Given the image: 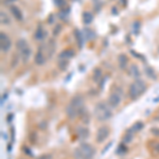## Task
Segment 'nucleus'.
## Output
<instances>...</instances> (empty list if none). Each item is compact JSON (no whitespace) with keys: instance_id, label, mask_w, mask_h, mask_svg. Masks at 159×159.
I'll list each match as a JSON object with an SVG mask.
<instances>
[{"instance_id":"1","label":"nucleus","mask_w":159,"mask_h":159,"mask_svg":"<svg viewBox=\"0 0 159 159\" xmlns=\"http://www.w3.org/2000/svg\"><path fill=\"white\" fill-rule=\"evenodd\" d=\"M93 115L96 119L100 122L107 121L112 116L111 107L106 102H99L93 108Z\"/></svg>"},{"instance_id":"2","label":"nucleus","mask_w":159,"mask_h":159,"mask_svg":"<svg viewBox=\"0 0 159 159\" xmlns=\"http://www.w3.org/2000/svg\"><path fill=\"white\" fill-rule=\"evenodd\" d=\"M94 155V148L91 144L82 143L79 148H74L73 157L75 159H91Z\"/></svg>"},{"instance_id":"3","label":"nucleus","mask_w":159,"mask_h":159,"mask_svg":"<svg viewBox=\"0 0 159 159\" xmlns=\"http://www.w3.org/2000/svg\"><path fill=\"white\" fill-rule=\"evenodd\" d=\"M145 90H147L145 82L141 79H135V81L129 86V98L132 100H137Z\"/></svg>"},{"instance_id":"4","label":"nucleus","mask_w":159,"mask_h":159,"mask_svg":"<svg viewBox=\"0 0 159 159\" xmlns=\"http://www.w3.org/2000/svg\"><path fill=\"white\" fill-rule=\"evenodd\" d=\"M0 48L2 52H7L12 48V42L6 33L0 34Z\"/></svg>"},{"instance_id":"5","label":"nucleus","mask_w":159,"mask_h":159,"mask_svg":"<svg viewBox=\"0 0 159 159\" xmlns=\"http://www.w3.org/2000/svg\"><path fill=\"white\" fill-rule=\"evenodd\" d=\"M109 136V129L107 126H101L97 132V142L102 143L108 138Z\"/></svg>"},{"instance_id":"6","label":"nucleus","mask_w":159,"mask_h":159,"mask_svg":"<svg viewBox=\"0 0 159 159\" xmlns=\"http://www.w3.org/2000/svg\"><path fill=\"white\" fill-rule=\"evenodd\" d=\"M108 105L111 108H117L118 106L121 103V94L118 93V92H114L109 96L108 98Z\"/></svg>"},{"instance_id":"7","label":"nucleus","mask_w":159,"mask_h":159,"mask_svg":"<svg viewBox=\"0 0 159 159\" xmlns=\"http://www.w3.org/2000/svg\"><path fill=\"white\" fill-rule=\"evenodd\" d=\"M20 54V57H21V61L24 64H27L28 61H29L30 57H31V54H32V50H31L30 47H27L25 49L21 50L19 52Z\"/></svg>"},{"instance_id":"8","label":"nucleus","mask_w":159,"mask_h":159,"mask_svg":"<svg viewBox=\"0 0 159 159\" xmlns=\"http://www.w3.org/2000/svg\"><path fill=\"white\" fill-rule=\"evenodd\" d=\"M10 10H11V13H12L13 17H14V18L16 19V20H18V21H21V20L24 19V17H22L21 10H20L18 7H16V6H11V7H10Z\"/></svg>"},{"instance_id":"9","label":"nucleus","mask_w":159,"mask_h":159,"mask_svg":"<svg viewBox=\"0 0 159 159\" xmlns=\"http://www.w3.org/2000/svg\"><path fill=\"white\" fill-rule=\"evenodd\" d=\"M48 36V33L46 32L45 29L43 27H38L37 30L35 31V34H34V37L36 40H43L45 39L46 37Z\"/></svg>"},{"instance_id":"10","label":"nucleus","mask_w":159,"mask_h":159,"mask_svg":"<svg viewBox=\"0 0 159 159\" xmlns=\"http://www.w3.org/2000/svg\"><path fill=\"white\" fill-rule=\"evenodd\" d=\"M66 115H67V117L69 119L73 120L79 116V111L75 108H73L70 104H68V106L66 107Z\"/></svg>"},{"instance_id":"11","label":"nucleus","mask_w":159,"mask_h":159,"mask_svg":"<svg viewBox=\"0 0 159 159\" xmlns=\"http://www.w3.org/2000/svg\"><path fill=\"white\" fill-rule=\"evenodd\" d=\"M73 34H74V36H75V40H76V43H78L79 48H82V47H83V43H84L83 33H82L79 29H74Z\"/></svg>"},{"instance_id":"12","label":"nucleus","mask_w":159,"mask_h":159,"mask_svg":"<svg viewBox=\"0 0 159 159\" xmlns=\"http://www.w3.org/2000/svg\"><path fill=\"white\" fill-rule=\"evenodd\" d=\"M46 58H47V57H46V55L43 54L42 51L38 50L37 53H36V55H35V57H34L35 64L38 65V66H42V65H43V64L46 63Z\"/></svg>"},{"instance_id":"13","label":"nucleus","mask_w":159,"mask_h":159,"mask_svg":"<svg viewBox=\"0 0 159 159\" xmlns=\"http://www.w3.org/2000/svg\"><path fill=\"white\" fill-rule=\"evenodd\" d=\"M74 56V51L71 49H66L64 51H61V54L58 55L60 60H67V58H71Z\"/></svg>"},{"instance_id":"14","label":"nucleus","mask_w":159,"mask_h":159,"mask_svg":"<svg viewBox=\"0 0 159 159\" xmlns=\"http://www.w3.org/2000/svg\"><path fill=\"white\" fill-rule=\"evenodd\" d=\"M82 19H83V22L85 25H90L92 22V20H93V15H92L90 12L86 11L82 14Z\"/></svg>"},{"instance_id":"15","label":"nucleus","mask_w":159,"mask_h":159,"mask_svg":"<svg viewBox=\"0 0 159 159\" xmlns=\"http://www.w3.org/2000/svg\"><path fill=\"white\" fill-rule=\"evenodd\" d=\"M118 63H119V66L121 69H125L127 63H129V58L125 54H120L118 56Z\"/></svg>"},{"instance_id":"16","label":"nucleus","mask_w":159,"mask_h":159,"mask_svg":"<svg viewBox=\"0 0 159 159\" xmlns=\"http://www.w3.org/2000/svg\"><path fill=\"white\" fill-rule=\"evenodd\" d=\"M89 136V130L85 127H79L78 129V137L81 140H85Z\"/></svg>"},{"instance_id":"17","label":"nucleus","mask_w":159,"mask_h":159,"mask_svg":"<svg viewBox=\"0 0 159 159\" xmlns=\"http://www.w3.org/2000/svg\"><path fill=\"white\" fill-rule=\"evenodd\" d=\"M27 47H29V43H28L27 40L24 39V38H20V39H18L16 42V48H17V50H18L19 52L21 50L25 49Z\"/></svg>"},{"instance_id":"18","label":"nucleus","mask_w":159,"mask_h":159,"mask_svg":"<svg viewBox=\"0 0 159 159\" xmlns=\"http://www.w3.org/2000/svg\"><path fill=\"white\" fill-rule=\"evenodd\" d=\"M129 70H130V72H129V73H130V75H132L133 78L139 79V76H140V70H139V68H138V66H137V65L133 64V65L130 66Z\"/></svg>"},{"instance_id":"19","label":"nucleus","mask_w":159,"mask_h":159,"mask_svg":"<svg viewBox=\"0 0 159 159\" xmlns=\"http://www.w3.org/2000/svg\"><path fill=\"white\" fill-rule=\"evenodd\" d=\"M101 78H102V70L100 68L96 69V70L93 71V74H92V80H93V82L99 83Z\"/></svg>"},{"instance_id":"20","label":"nucleus","mask_w":159,"mask_h":159,"mask_svg":"<svg viewBox=\"0 0 159 159\" xmlns=\"http://www.w3.org/2000/svg\"><path fill=\"white\" fill-rule=\"evenodd\" d=\"M84 36H85L88 40H92L94 37H96V33L93 31H91L90 29H86L84 30Z\"/></svg>"},{"instance_id":"21","label":"nucleus","mask_w":159,"mask_h":159,"mask_svg":"<svg viewBox=\"0 0 159 159\" xmlns=\"http://www.w3.org/2000/svg\"><path fill=\"white\" fill-rule=\"evenodd\" d=\"M140 27H141V24L139 20H135L134 22H133L132 25V28H133V33H134L135 35H138L140 32Z\"/></svg>"},{"instance_id":"22","label":"nucleus","mask_w":159,"mask_h":159,"mask_svg":"<svg viewBox=\"0 0 159 159\" xmlns=\"http://www.w3.org/2000/svg\"><path fill=\"white\" fill-rule=\"evenodd\" d=\"M0 19H1V24L2 25H9L11 22L10 17L7 15V13H4L3 11L0 12Z\"/></svg>"},{"instance_id":"23","label":"nucleus","mask_w":159,"mask_h":159,"mask_svg":"<svg viewBox=\"0 0 159 159\" xmlns=\"http://www.w3.org/2000/svg\"><path fill=\"white\" fill-rule=\"evenodd\" d=\"M132 140H133V130H132V129H130L129 132L125 133L124 137H123V142L129 143V142H132Z\"/></svg>"},{"instance_id":"24","label":"nucleus","mask_w":159,"mask_h":159,"mask_svg":"<svg viewBox=\"0 0 159 159\" xmlns=\"http://www.w3.org/2000/svg\"><path fill=\"white\" fill-rule=\"evenodd\" d=\"M80 117H81L82 121L84 122V124H88L89 121H90V116H89V114L86 111V109L84 110V111L82 112L81 115H80Z\"/></svg>"},{"instance_id":"25","label":"nucleus","mask_w":159,"mask_h":159,"mask_svg":"<svg viewBox=\"0 0 159 159\" xmlns=\"http://www.w3.org/2000/svg\"><path fill=\"white\" fill-rule=\"evenodd\" d=\"M145 73H147V75H148L150 79L156 80V73H155V71H154V69H153V68L147 67V68H145Z\"/></svg>"},{"instance_id":"26","label":"nucleus","mask_w":159,"mask_h":159,"mask_svg":"<svg viewBox=\"0 0 159 159\" xmlns=\"http://www.w3.org/2000/svg\"><path fill=\"white\" fill-rule=\"evenodd\" d=\"M143 126H144V124H143L142 122L139 121V122H136L134 125H133L132 127V130L133 132H139V130H141L143 129Z\"/></svg>"},{"instance_id":"27","label":"nucleus","mask_w":159,"mask_h":159,"mask_svg":"<svg viewBox=\"0 0 159 159\" xmlns=\"http://www.w3.org/2000/svg\"><path fill=\"white\" fill-rule=\"evenodd\" d=\"M57 65H58V68H60L61 71H64V70H66V69H67L69 63L66 60H61L60 61H58Z\"/></svg>"},{"instance_id":"28","label":"nucleus","mask_w":159,"mask_h":159,"mask_svg":"<svg viewBox=\"0 0 159 159\" xmlns=\"http://www.w3.org/2000/svg\"><path fill=\"white\" fill-rule=\"evenodd\" d=\"M61 31V25H57L55 27V29L53 30V35H54V36H56V35H58V33H60Z\"/></svg>"},{"instance_id":"29","label":"nucleus","mask_w":159,"mask_h":159,"mask_svg":"<svg viewBox=\"0 0 159 159\" xmlns=\"http://www.w3.org/2000/svg\"><path fill=\"white\" fill-rule=\"evenodd\" d=\"M151 133L156 136V137H159V129L158 127H153V129H151Z\"/></svg>"},{"instance_id":"30","label":"nucleus","mask_w":159,"mask_h":159,"mask_svg":"<svg viewBox=\"0 0 159 159\" xmlns=\"http://www.w3.org/2000/svg\"><path fill=\"white\" fill-rule=\"evenodd\" d=\"M54 3L56 7H63L65 4V0H54Z\"/></svg>"},{"instance_id":"31","label":"nucleus","mask_w":159,"mask_h":159,"mask_svg":"<svg viewBox=\"0 0 159 159\" xmlns=\"http://www.w3.org/2000/svg\"><path fill=\"white\" fill-rule=\"evenodd\" d=\"M37 159H53L52 155H50V154H43V155L39 156Z\"/></svg>"},{"instance_id":"32","label":"nucleus","mask_w":159,"mask_h":159,"mask_svg":"<svg viewBox=\"0 0 159 159\" xmlns=\"http://www.w3.org/2000/svg\"><path fill=\"white\" fill-rule=\"evenodd\" d=\"M16 1V0H2V2H3V4H11V3H14V2Z\"/></svg>"},{"instance_id":"33","label":"nucleus","mask_w":159,"mask_h":159,"mask_svg":"<svg viewBox=\"0 0 159 159\" xmlns=\"http://www.w3.org/2000/svg\"><path fill=\"white\" fill-rule=\"evenodd\" d=\"M112 14H117V9H116V7H112Z\"/></svg>"},{"instance_id":"34","label":"nucleus","mask_w":159,"mask_h":159,"mask_svg":"<svg viewBox=\"0 0 159 159\" xmlns=\"http://www.w3.org/2000/svg\"><path fill=\"white\" fill-rule=\"evenodd\" d=\"M156 152L159 153V143H157V144H156Z\"/></svg>"},{"instance_id":"35","label":"nucleus","mask_w":159,"mask_h":159,"mask_svg":"<svg viewBox=\"0 0 159 159\" xmlns=\"http://www.w3.org/2000/svg\"><path fill=\"white\" fill-rule=\"evenodd\" d=\"M155 119H156V120H158V121H159V116H158V117H156Z\"/></svg>"}]
</instances>
